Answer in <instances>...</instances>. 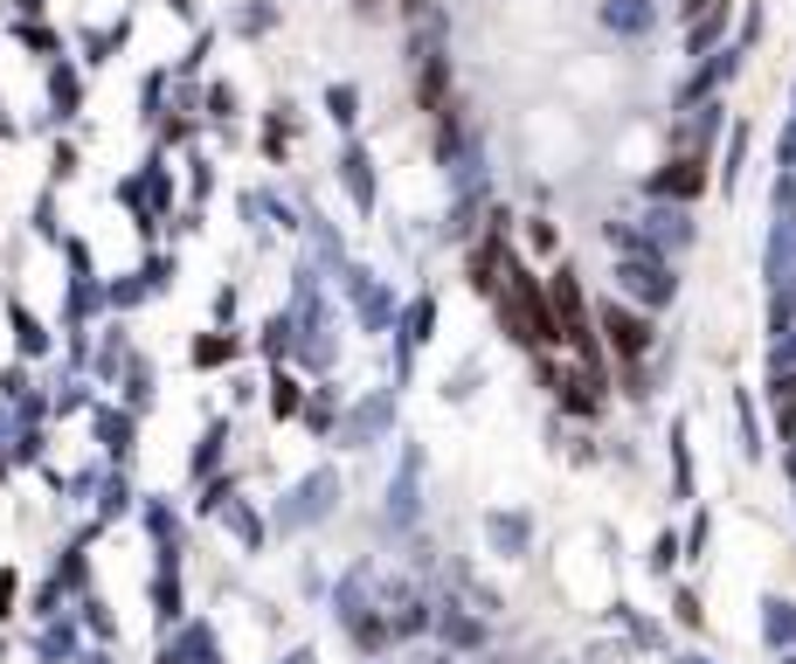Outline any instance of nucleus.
Here are the masks:
<instances>
[{"instance_id": "f257e3e1", "label": "nucleus", "mask_w": 796, "mask_h": 664, "mask_svg": "<svg viewBox=\"0 0 796 664\" xmlns=\"http://www.w3.org/2000/svg\"><path fill=\"white\" fill-rule=\"evenodd\" d=\"M603 325H609V340H616V353H645V325H637L630 312H609Z\"/></svg>"}, {"instance_id": "f03ea898", "label": "nucleus", "mask_w": 796, "mask_h": 664, "mask_svg": "<svg viewBox=\"0 0 796 664\" xmlns=\"http://www.w3.org/2000/svg\"><path fill=\"white\" fill-rule=\"evenodd\" d=\"M776 422H783V437H796V374L776 388Z\"/></svg>"}, {"instance_id": "7ed1b4c3", "label": "nucleus", "mask_w": 796, "mask_h": 664, "mask_svg": "<svg viewBox=\"0 0 796 664\" xmlns=\"http://www.w3.org/2000/svg\"><path fill=\"white\" fill-rule=\"evenodd\" d=\"M713 8H721V0H686V14H692V21H700V14H713Z\"/></svg>"}]
</instances>
